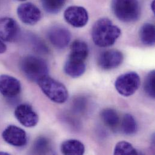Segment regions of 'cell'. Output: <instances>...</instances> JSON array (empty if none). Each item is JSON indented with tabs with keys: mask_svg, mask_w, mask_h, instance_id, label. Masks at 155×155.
Segmentation results:
<instances>
[{
	"mask_svg": "<svg viewBox=\"0 0 155 155\" xmlns=\"http://www.w3.org/2000/svg\"><path fill=\"white\" fill-rule=\"evenodd\" d=\"M121 33L120 28L114 25L109 19L103 18L95 22L91 34L95 45L100 47H108L115 42Z\"/></svg>",
	"mask_w": 155,
	"mask_h": 155,
	"instance_id": "obj_1",
	"label": "cell"
},
{
	"mask_svg": "<svg viewBox=\"0 0 155 155\" xmlns=\"http://www.w3.org/2000/svg\"><path fill=\"white\" fill-rule=\"evenodd\" d=\"M111 7L115 16L124 22L136 21L140 16L138 0H112Z\"/></svg>",
	"mask_w": 155,
	"mask_h": 155,
	"instance_id": "obj_2",
	"label": "cell"
},
{
	"mask_svg": "<svg viewBox=\"0 0 155 155\" xmlns=\"http://www.w3.org/2000/svg\"><path fill=\"white\" fill-rule=\"evenodd\" d=\"M37 83L43 93L52 101L62 104L67 100L68 92L65 86L48 75L41 78Z\"/></svg>",
	"mask_w": 155,
	"mask_h": 155,
	"instance_id": "obj_3",
	"label": "cell"
},
{
	"mask_svg": "<svg viewBox=\"0 0 155 155\" xmlns=\"http://www.w3.org/2000/svg\"><path fill=\"white\" fill-rule=\"evenodd\" d=\"M21 70L29 80L36 83L48 73L47 62L44 59L33 56H26L22 60Z\"/></svg>",
	"mask_w": 155,
	"mask_h": 155,
	"instance_id": "obj_4",
	"label": "cell"
},
{
	"mask_svg": "<svg viewBox=\"0 0 155 155\" xmlns=\"http://www.w3.org/2000/svg\"><path fill=\"white\" fill-rule=\"evenodd\" d=\"M140 83V78L137 73L128 72L117 78L115 87L120 94L124 97H129L138 89Z\"/></svg>",
	"mask_w": 155,
	"mask_h": 155,
	"instance_id": "obj_5",
	"label": "cell"
},
{
	"mask_svg": "<svg viewBox=\"0 0 155 155\" xmlns=\"http://www.w3.org/2000/svg\"><path fill=\"white\" fill-rule=\"evenodd\" d=\"M17 120L26 127H35L39 121V117L33 107L28 104L18 105L14 112Z\"/></svg>",
	"mask_w": 155,
	"mask_h": 155,
	"instance_id": "obj_6",
	"label": "cell"
},
{
	"mask_svg": "<svg viewBox=\"0 0 155 155\" xmlns=\"http://www.w3.org/2000/svg\"><path fill=\"white\" fill-rule=\"evenodd\" d=\"M65 21L71 25L81 28L85 26L89 19L87 10L81 6H70L64 12Z\"/></svg>",
	"mask_w": 155,
	"mask_h": 155,
	"instance_id": "obj_7",
	"label": "cell"
},
{
	"mask_svg": "<svg viewBox=\"0 0 155 155\" xmlns=\"http://www.w3.org/2000/svg\"><path fill=\"white\" fill-rule=\"evenodd\" d=\"M124 59L121 52L117 50H109L100 54L98 58V65L103 70H110L119 67Z\"/></svg>",
	"mask_w": 155,
	"mask_h": 155,
	"instance_id": "obj_8",
	"label": "cell"
},
{
	"mask_svg": "<svg viewBox=\"0 0 155 155\" xmlns=\"http://www.w3.org/2000/svg\"><path fill=\"white\" fill-rule=\"evenodd\" d=\"M3 140L8 144L15 147H23L27 142L26 132L21 128L10 125L2 134Z\"/></svg>",
	"mask_w": 155,
	"mask_h": 155,
	"instance_id": "obj_9",
	"label": "cell"
},
{
	"mask_svg": "<svg viewBox=\"0 0 155 155\" xmlns=\"http://www.w3.org/2000/svg\"><path fill=\"white\" fill-rule=\"evenodd\" d=\"M48 38L51 44L56 48L62 49L65 48L71 39L70 31L62 26H54L48 32Z\"/></svg>",
	"mask_w": 155,
	"mask_h": 155,
	"instance_id": "obj_10",
	"label": "cell"
},
{
	"mask_svg": "<svg viewBox=\"0 0 155 155\" xmlns=\"http://www.w3.org/2000/svg\"><path fill=\"white\" fill-rule=\"evenodd\" d=\"M17 13L20 20L27 25H34L41 18L40 10L31 2L21 4L17 9Z\"/></svg>",
	"mask_w": 155,
	"mask_h": 155,
	"instance_id": "obj_11",
	"label": "cell"
},
{
	"mask_svg": "<svg viewBox=\"0 0 155 155\" xmlns=\"http://www.w3.org/2000/svg\"><path fill=\"white\" fill-rule=\"evenodd\" d=\"M20 81L15 78L2 74L0 76V94L8 98L17 96L21 92Z\"/></svg>",
	"mask_w": 155,
	"mask_h": 155,
	"instance_id": "obj_12",
	"label": "cell"
},
{
	"mask_svg": "<svg viewBox=\"0 0 155 155\" xmlns=\"http://www.w3.org/2000/svg\"><path fill=\"white\" fill-rule=\"evenodd\" d=\"M18 25L16 21L11 18L0 19V39L7 42L13 41L18 33Z\"/></svg>",
	"mask_w": 155,
	"mask_h": 155,
	"instance_id": "obj_13",
	"label": "cell"
},
{
	"mask_svg": "<svg viewBox=\"0 0 155 155\" xmlns=\"http://www.w3.org/2000/svg\"><path fill=\"white\" fill-rule=\"evenodd\" d=\"M86 70L84 61L68 58L64 65L65 73L71 78H77L82 76Z\"/></svg>",
	"mask_w": 155,
	"mask_h": 155,
	"instance_id": "obj_14",
	"label": "cell"
},
{
	"mask_svg": "<svg viewBox=\"0 0 155 155\" xmlns=\"http://www.w3.org/2000/svg\"><path fill=\"white\" fill-rule=\"evenodd\" d=\"M89 50L87 45L80 40L74 41L70 46V58L85 61L88 56Z\"/></svg>",
	"mask_w": 155,
	"mask_h": 155,
	"instance_id": "obj_15",
	"label": "cell"
},
{
	"mask_svg": "<svg viewBox=\"0 0 155 155\" xmlns=\"http://www.w3.org/2000/svg\"><path fill=\"white\" fill-rule=\"evenodd\" d=\"M101 118L104 124L112 130H117L120 119L116 110L113 109L107 108L101 112Z\"/></svg>",
	"mask_w": 155,
	"mask_h": 155,
	"instance_id": "obj_16",
	"label": "cell"
},
{
	"mask_svg": "<svg viewBox=\"0 0 155 155\" xmlns=\"http://www.w3.org/2000/svg\"><path fill=\"white\" fill-rule=\"evenodd\" d=\"M61 152L64 155H83L85 148L83 144L77 140H68L64 141L61 147Z\"/></svg>",
	"mask_w": 155,
	"mask_h": 155,
	"instance_id": "obj_17",
	"label": "cell"
},
{
	"mask_svg": "<svg viewBox=\"0 0 155 155\" xmlns=\"http://www.w3.org/2000/svg\"><path fill=\"white\" fill-rule=\"evenodd\" d=\"M140 38L143 44L152 46L155 42V26L150 23L144 24L140 30Z\"/></svg>",
	"mask_w": 155,
	"mask_h": 155,
	"instance_id": "obj_18",
	"label": "cell"
},
{
	"mask_svg": "<svg viewBox=\"0 0 155 155\" xmlns=\"http://www.w3.org/2000/svg\"><path fill=\"white\" fill-rule=\"evenodd\" d=\"M121 129L127 135H134L138 130V125L134 117L129 114L124 115L121 121Z\"/></svg>",
	"mask_w": 155,
	"mask_h": 155,
	"instance_id": "obj_19",
	"label": "cell"
},
{
	"mask_svg": "<svg viewBox=\"0 0 155 155\" xmlns=\"http://www.w3.org/2000/svg\"><path fill=\"white\" fill-rule=\"evenodd\" d=\"M66 0H41L44 9L49 13H57L64 7Z\"/></svg>",
	"mask_w": 155,
	"mask_h": 155,
	"instance_id": "obj_20",
	"label": "cell"
},
{
	"mask_svg": "<svg viewBox=\"0 0 155 155\" xmlns=\"http://www.w3.org/2000/svg\"><path fill=\"white\" fill-rule=\"evenodd\" d=\"M114 155H137L138 153L130 143L126 141H120L115 146Z\"/></svg>",
	"mask_w": 155,
	"mask_h": 155,
	"instance_id": "obj_21",
	"label": "cell"
},
{
	"mask_svg": "<svg viewBox=\"0 0 155 155\" xmlns=\"http://www.w3.org/2000/svg\"><path fill=\"white\" fill-rule=\"evenodd\" d=\"M50 149V142L45 138H39L33 145V151L36 154H46Z\"/></svg>",
	"mask_w": 155,
	"mask_h": 155,
	"instance_id": "obj_22",
	"label": "cell"
},
{
	"mask_svg": "<svg viewBox=\"0 0 155 155\" xmlns=\"http://www.w3.org/2000/svg\"><path fill=\"white\" fill-rule=\"evenodd\" d=\"M155 71H150L147 76L144 83V90L147 94L154 98L155 97Z\"/></svg>",
	"mask_w": 155,
	"mask_h": 155,
	"instance_id": "obj_23",
	"label": "cell"
},
{
	"mask_svg": "<svg viewBox=\"0 0 155 155\" xmlns=\"http://www.w3.org/2000/svg\"><path fill=\"white\" fill-rule=\"evenodd\" d=\"M6 50H7L6 45L2 42V40L1 39H0V54H2V53H5Z\"/></svg>",
	"mask_w": 155,
	"mask_h": 155,
	"instance_id": "obj_24",
	"label": "cell"
},
{
	"mask_svg": "<svg viewBox=\"0 0 155 155\" xmlns=\"http://www.w3.org/2000/svg\"><path fill=\"white\" fill-rule=\"evenodd\" d=\"M155 0H153V2H152V4H151V8H152V11L153 12V13H155Z\"/></svg>",
	"mask_w": 155,
	"mask_h": 155,
	"instance_id": "obj_25",
	"label": "cell"
},
{
	"mask_svg": "<svg viewBox=\"0 0 155 155\" xmlns=\"http://www.w3.org/2000/svg\"><path fill=\"white\" fill-rule=\"evenodd\" d=\"M0 155H8V153H6V152H0Z\"/></svg>",
	"mask_w": 155,
	"mask_h": 155,
	"instance_id": "obj_26",
	"label": "cell"
},
{
	"mask_svg": "<svg viewBox=\"0 0 155 155\" xmlns=\"http://www.w3.org/2000/svg\"><path fill=\"white\" fill-rule=\"evenodd\" d=\"M18 1H25V0H18Z\"/></svg>",
	"mask_w": 155,
	"mask_h": 155,
	"instance_id": "obj_27",
	"label": "cell"
}]
</instances>
